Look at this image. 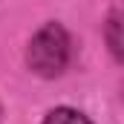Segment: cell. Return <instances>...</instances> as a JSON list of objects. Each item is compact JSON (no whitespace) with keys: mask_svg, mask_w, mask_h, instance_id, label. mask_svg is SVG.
<instances>
[{"mask_svg":"<svg viewBox=\"0 0 124 124\" xmlns=\"http://www.w3.org/2000/svg\"><path fill=\"white\" fill-rule=\"evenodd\" d=\"M43 124H93L87 116H81L78 110H69V107H58V110H52L49 116H46V121Z\"/></svg>","mask_w":124,"mask_h":124,"instance_id":"cell-2","label":"cell"},{"mask_svg":"<svg viewBox=\"0 0 124 124\" xmlns=\"http://www.w3.org/2000/svg\"><path fill=\"white\" fill-rule=\"evenodd\" d=\"M26 58H29V66L38 75H43V78L61 75L66 61H69V38H66L63 26L46 23L43 29L32 38Z\"/></svg>","mask_w":124,"mask_h":124,"instance_id":"cell-1","label":"cell"}]
</instances>
